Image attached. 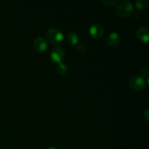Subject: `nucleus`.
I'll return each mask as SVG.
<instances>
[{
  "label": "nucleus",
  "instance_id": "1",
  "mask_svg": "<svg viewBox=\"0 0 149 149\" xmlns=\"http://www.w3.org/2000/svg\"><path fill=\"white\" fill-rule=\"evenodd\" d=\"M134 10V5L130 1L122 0L119 1L115 8V13L119 17H127L132 15Z\"/></svg>",
  "mask_w": 149,
  "mask_h": 149
},
{
  "label": "nucleus",
  "instance_id": "2",
  "mask_svg": "<svg viewBox=\"0 0 149 149\" xmlns=\"http://www.w3.org/2000/svg\"><path fill=\"white\" fill-rule=\"evenodd\" d=\"M47 39L52 45H58L63 42L64 35L60 29L57 28H50L47 30L46 33Z\"/></svg>",
  "mask_w": 149,
  "mask_h": 149
},
{
  "label": "nucleus",
  "instance_id": "3",
  "mask_svg": "<svg viewBox=\"0 0 149 149\" xmlns=\"http://www.w3.org/2000/svg\"><path fill=\"white\" fill-rule=\"evenodd\" d=\"M65 57V52L63 49L59 47H55L51 50L49 53V58L52 61V62L55 63H62Z\"/></svg>",
  "mask_w": 149,
  "mask_h": 149
},
{
  "label": "nucleus",
  "instance_id": "4",
  "mask_svg": "<svg viewBox=\"0 0 149 149\" xmlns=\"http://www.w3.org/2000/svg\"><path fill=\"white\" fill-rule=\"evenodd\" d=\"M129 84L132 90H141L146 87V80L141 76H134L130 79Z\"/></svg>",
  "mask_w": 149,
  "mask_h": 149
},
{
  "label": "nucleus",
  "instance_id": "5",
  "mask_svg": "<svg viewBox=\"0 0 149 149\" xmlns=\"http://www.w3.org/2000/svg\"><path fill=\"white\" fill-rule=\"evenodd\" d=\"M89 33L90 36L95 39H100L105 33V29L103 26L98 23H93L89 28Z\"/></svg>",
  "mask_w": 149,
  "mask_h": 149
},
{
  "label": "nucleus",
  "instance_id": "6",
  "mask_svg": "<svg viewBox=\"0 0 149 149\" xmlns=\"http://www.w3.org/2000/svg\"><path fill=\"white\" fill-rule=\"evenodd\" d=\"M47 42L46 39L42 36H37L33 42V47L38 52H43L47 48Z\"/></svg>",
  "mask_w": 149,
  "mask_h": 149
},
{
  "label": "nucleus",
  "instance_id": "7",
  "mask_svg": "<svg viewBox=\"0 0 149 149\" xmlns=\"http://www.w3.org/2000/svg\"><path fill=\"white\" fill-rule=\"evenodd\" d=\"M121 37L117 32H111L106 37V44L111 47H116L120 43Z\"/></svg>",
  "mask_w": 149,
  "mask_h": 149
},
{
  "label": "nucleus",
  "instance_id": "8",
  "mask_svg": "<svg viewBox=\"0 0 149 149\" xmlns=\"http://www.w3.org/2000/svg\"><path fill=\"white\" fill-rule=\"evenodd\" d=\"M137 37L143 42L147 43L149 40V29L147 26H141L137 30Z\"/></svg>",
  "mask_w": 149,
  "mask_h": 149
},
{
  "label": "nucleus",
  "instance_id": "9",
  "mask_svg": "<svg viewBox=\"0 0 149 149\" xmlns=\"http://www.w3.org/2000/svg\"><path fill=\"white\" fill-rule=\"evenodd\" d=\"M66 42L69 44L70 45H77L79 43V37L78 34H77L76 32L71 31L67 34L66 36Z\"/></svg>",
  "mask_w": 149,
  "mask_h": 149
},
{
  "label": "nucleus",
  "instance_id": "10",
  "mask_svg": "<svg viewBox=\"0 0 149 149\" xmlns=\"http://www.w3.org/2000/svg\"><path fill=\"white\" fill-rule=\"evenodd\" d=\"M68 65L65 63H58V65H57V71H58V73L60 75H65V74L68 73Z\"/></svg>",
  "mask_w": 149,
  "mask_h": 149
},
{
  "label": "nucleus",
  "instance_id": "11",
  "mask_svg": "<svg viewBox=\"0 0 149 149\" xmlns=\"http://www.w3.org/2000/svg\"><path fill=\"white\" fill-rule=\"evenodd\" d=\"M148 5V0H138L135 1V6L136 9L139 10H145Z\"/></svg>",
  "mask_w": 149,
  "mask_h": 149
},
{
  "label": "nucleus",
  "instance_id": "12",
  "mask_svg": "<svg viewBox=\"0 0 149 149\" xmlns=\"http://www.w3.org/2000/svg\"><path fill=\"white\" fill-rule=\"evenodd\" d=\"M103 4H104L106 6L108 7H112V6H114L116 4H117L119 3L118 0H103L102 1Z\"/></svg>",
  "mask_w": 149,
  "mask_h": 149
},
{
  "label": "nucleus",
  "instance_id": "13",
  "mask_svg": "<svg viewBox=\"0 0 149 149\" xmlns=\"http://www.w3.org/2000/svg\"><path fill=\"white\" fill-rule=\"evenodd\" d=\"M77 49L79 52H80V53H84V52H85L86 51V46L81 43L77 44Z\"/></svg>",
  "mask_w": 149,
  "mask_h": 149
},
{
  "label": "nucleus",
  "instance_id": "14",
  "mask_svg": "<svg viewBox=\"0 0 149 149\" xmlns=\"http://www.w3.org/2000/svg\"><path fill=\"white\" fill-rule=\"evenodd\" d=\"M148 70L147 68H143V69L141 70V77H143V78H145V77H148Z\"/></svg>",
  "mask_w": 149,
  "mask_h": 149
},
{
  "label": "nucleus",
  "instance_id": "15",
  "mask_svg": "<svg viewBox=\"0 0 149 149\" xmlns=\"http://www.w3.org/2000/svg\"><path fill=\"white\" fill-rule=\"evenodd\" d=\"M148 112H149V109H147L146 110L145 113H144V117H145V119H146L147 122H148V120H149V118H148L149 113H148Z\"/></svg>",
  "mask_w": 149,
  "mask_h": 149
},
{
  "label": "nucleus",
  "instance_id": "16",
  "mask_svg": "<svg viewBox=\"0 0 149 149\" xmlns=\"http://www.w3.org/2000/svg\"><path fill=\"white\" fill-rule=\"evenodd\" d=\"M45 149H58V148H56L55 147H53V146H49V147H47V148Z\"/></svg>",
  "mask_w": 149,
  "mask_h": 149
},
{
  "label": "nucleus",
  "instance_id": "17",
  "mask_svg": "<svg viewBox=\"0 0 149 149\" xmlns=\"http://www.w3.org/2000/svg\"><path fill=\"white\" fill-rule=\"evenodd\" d=\"M10 149H13V148H10Z\"/></svg>",
  "mask_w": 149,
  "mask_h": 149
}]
</instances>
